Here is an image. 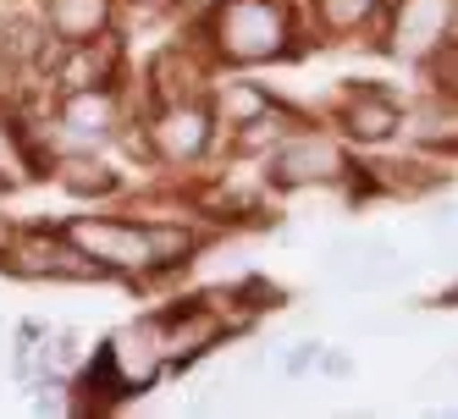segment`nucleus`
<instances>
[{
    "label": "nucleus",
    "instance_id": "nucleus-8",
    "mask_svg": "<svg viewBox=\"0 0 458 419\" xmlns=\"http://www.w3.org/2000/svg\"><path fill=\"white\" fill-rule=\"evenodd\" d=\"M6 276H17V281H50V287L106 281V276L67 243V232H61V227H34V221H22V238H17L12 260H6Z\"/></svg>",
    "mask_w": 458,
    "mask_h": 419
},
{
    "label": "nucleus",
    "instance_id": "nucleus-13",
    "mask_svg": "<svg viewBox=\"0 0 458 419\" xmlns=\"http://www.w3.org/2000/svg\"><path fill=\"white\" fill-rule=\"evenodd\" d=\"M392 0H310L304 34L315 28L320 39H359V34H381Z\"/></svg>",
    "mask_w": 458,
    "mask_h": 419
},
{
    "label": "nucleus",
    "instance_id": "nucleus-3",
    "mask_svg": "<svg viewBox=\"0 0 458 419\" xmlns=\"http://www.w3.org/2000/svg\"><path fill=\"white\" fill-rule=\"evenodd\" d=\"M55 227L67 232V243H72L106 281H127V287L160 281L155 232H149L144 215H111L106 205H89L83 215H67V221H55Z\"/></svg>",
    "mask_w": 458,
    "mask_h": 419
},
{
    "label": "nucleus",
    "instance_id": "nucleus-6",
    "mask_svg": "<svg viewBox=\"0 0 458 419\" xmlns=\"http://www.w3.org/2000/svg\"><path fill=\"white\" fill-rule=\"evenodd\" d=\"M155 326H160V342H166V365L172 375L193 370L199 359H210L216 348H226L243 326L216 293H199V298H177V304H160L155 309Z\"/></svg>",
    "mask_w": 458,
    "mask_h": 419
},
{
    "label": "nucleus",
    "instance_id": "nucleus-18",
    "mask_svg": "<svg viewBox=\"0 0 458 419\" xmlns=\"http://www.w3.org/2000/svg\"><path fill=\"white\" fill-rule=\"evenodd\" d=\"M447 50H458V0H453V17H447Z\"/></svg>",
    "mask_w": 458,
    "mask_h": 419
},
{
    "label": "nucleus",
    "instance_id": "nucleus-15",
    "mask_svg": "<svg viewBox=\"0 0 458 419\" xmlns=\"http://www.w3.org/2000/svg\"><path fill=\"white\" fill-rule=\"evenodd\" d=\"M17 238H22V221L0 205V271H6V260H12V248H17Z\"/></svg>",
    "mask_w": 458,
    "mask_h": 419
},
{
    "label": "nucleus",
    "instance_id": "nucleus-1",
    "mask_svg": "<svg viewBox=\"0 0 458 419\" xmlns=\"http://www.w3.org/2000/svg\"><path fill=\"white\" fill-rule=\"evenodd\" d=\"M216 72H259L304 55V17L293 0H210L188 28Z\"/></svg>",
    "mask_w": 458,
    "mask_h": 419
},
{
    "label": "nucleus",
    "instance_id": "nucleus-12",
    "mask_svg": "<svg viewBox=\"0 0 458 419\" xmlns=\"http://www.w3.org/2000/svg\"><path fill=\"white\" fill-rule=\"evenodd\" d=\"M122 0H39V22L55 45H89L116 34Z\"/></svg>",
    "mask_w": 458,
    "mask_h": 419
},
{
    "label": "nucleus",
    "instance_id": "nucleus-9",
    "mask_svg": "<svg viewBox=\"0 0 458 419\" xmlns=\"http://www.w3.org/2000/svg\"><path fill=\"white\" fill-rule=\"evenodd\" d=\"M447 17L453 0H392L381 22V50L403 67H425L447 45Z\"/></svg>",
    "mask_w": 458,
    "mask_h": 419
},
{
    "label": "nucleus",
    "instance_id": "nucleus-16",
    "mask_svg": "<svg viewBox=\"0 0 458 419\" xmlns=\"http://www.w3.org/2000/svg\"><path fill=\"white\" fill-rule=\"evenodd\" d=\"M320 375H332V381H343V375H353V353H343V348H320V365H315Z\"/></svg>",
    "mask_w": 458,
    "mask_h": 419
},
{
    "label": "nucleus",
    "instance_id": "nucleus-7",
    "mask_svg": "<svg viewBox=\"0 0 458 419\" xmlns=\"http://www.w3.org/2000/svg\"><path fill=\"white\" fill-rule=\"evenodd\" d=\"M326 127H332L337 138H348L353 149H386V144H398L409 133V105L386 83L359 78V83H343L337 88Z\"/></svg>",
    "mask_w": 458,
    "mask_h": 419
},
{
    "label": "nucleus",
    "instance_id": "nucleus-20",
    "mask_svg": "<svg viewBox=\"0 0 458 419\" xmlns=\"http://www.w3.org/2000/svg\"><path fill=\"white\" fill-rule=\"evenodd\" d=\"M6 188H12V177H6V172H0V193H6Z\"/></svg>",
    "mask_w": 458,
    "mask_h": 419
},
{
    "label": "nucleus",
    "instance_id": "nucleus-2",
    "mask_svg": "<svg viewBox=\"0 0 458 419\" xmlns=\"http://www.w3.org/2000/svg\"><path fill=\"white\" fill-rule=\"evenodd\" d=\"M133 138H139V155L149 160V166H160V172H199L226 133L216 122L210 94H182V100L139 105Z\"/></svg>",
    "mask_w": 458,
    "mask_h": 419
},
{
    "label": "nucleus",
    "instance_id": "nucleus-17",
    "mask_svg": "<svg viewBox=\"0 0 458 419\" xmlns=\"http://www.w3.org/2000/svg\"><path fill=\"white\" fill-rule=\"evenodd\" d=\"M122 6H133V12H166V6H177V0H122Z\"/></svg>",
    "mask_w": 458,
    "mask_h": 419
},
{
    "label": "nucleus",
    "instance_id": "nucleus-11",
    "mask_svg": "<svg viewBox=\"0 0 458 419\" xmlns=\"http://www.w3.org/2000/svg\"><path fill=\"white\" fill-rule=\"evenodd\" d=\"M205 94H210V105H216V122H221V133H226V138L249 133L254 122H266V116L282 105V94H276L271 83L249 78V72H216Z\"/></svg>",
    "mask_w": 458,
    "mask_h": 419
},
{
    "label": "nucleus",
    "instance_id": "nucleus-10",
    "mask_svg": "<svg viewBox=\"0 0 458 419\" xmlns=\"http://www.w3.org/2000/svg\"><path fill=\"white\" fill-rule=\"evenodd\" d=\"M50 182L78 205H111L127 193V177L106 160V149H61L50 160Z\"/></svg>",
    "mask_w": 458,
    "mask_h": 419
},
{
    "label": "nucleus",
    "instance_id": "nucleus-5",
    "mask_svg": "<svg viewBox=\"0 0 458 419\" xmlns=\"http://www.w3.org/2000/svg\"><path fill=\"white\" fill-rule=\"evenodd\" d=\"M50 116L45 133L61 149H111L116 138H127V88L122 83H94V88H50ZM139 116V111H133Z\"/></svg>",
    "mask_w": 458,
    "mask_h": 419
},
{
    "label": "nucleus",
    "instance_id": "nucleus-4",
    "mask_svg": "<svg viewBox=\"0 0 458 419\" xmlns=\"http://www.w3.org/2000/svg\"><path fill=\"white\" fill-rule=\"evenodd\" d=\"M359 155L348 138H337L326 122H304L287 138H276L259 155V177L271 193H304V188H353L359 182Z\"/></svg>",
    "mask_w": 458,
    "mask_h": 419
},
{
    "label": "nucleus",
    "instance_id": "nucleus-14",
    "mask_svg": "<svg viewBox=\"0 0 458 419\" xmlns=\"http://www.w3.org/2000/svg\"><path fill=\"white\" fill-rule=\"evenodd\" d=\"M315 365H320V342H293L287 353H276V370H282L287 381L315 375Z\"/></svg>",
    "mask_w": 458,
    "mask_h": 419
},
{
    "label": "nucleus",
    "instance_id": "nucleus-19",
    "mask_svg": "<svg viewBox=\"0 0 458 419\" xmlns=\"http://www.w3.org/2000/svg\"><path fill=\"white\" fill-rule=\"evenodd\" d=\"M442 304H458V281H453V287H447V293H442Z\"/></svg>",
    "mask_w": 458,
    "mask_h": 419
}]
</instances>
